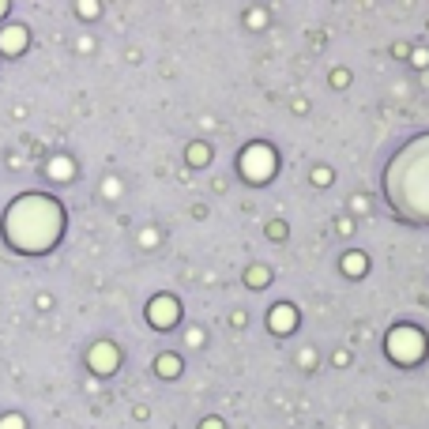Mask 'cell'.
Returning a JSON list of instances; mask_svg holds the SVG:
<instances>
[{"instance_id":"11","label":"cell","mask_w":429,"mask_h":429,"mask_svg":"<svg viewBox=\"0 0 429 429\" xmlns=\"http://www.w3.org/2000/svg\"><path fill=\"white\" fill-rule=\"evenodd\" d=\"M181 366H177V358H162L158 361V373H177Z\"/></svg>"},{"instance_id":"2","label":"cell","mask_w":429,"mask_h":429,"mask_svg":"<svg viewBox=\"0 0 429 429\" xmlns=\"http://www.w3.org/2000/svg\"><path fill=\"white\" fill-rule=\"evenodd\" d=\"M388 351H392L396 361H418L425 351V339L414 328H396L392 339H388Z\"/></svg>"},{"instance_id":"6","label":"cell","mask_w":429,"mask_h":429,"mask_svg":"<svg viewBox=\"0 0 429 429\" xmlns=\"http://www.w3.org/2000/svg\"><path fill=\"white\" fill-rule=\"evenodd\" d=\"M91 366H95L98 373H110L117 366V351H113V343H98L95 351H91Z\"/></svg>"},{"instance_id":"8","label":"cell","mask_w":429,"mask_h":429,"mask_svg":"<svg viewBox=\"0 0 429 429\" xmlns=\"http://www.w3.org/2000/svg\"><path fill=\"white\" fill-rule=\"evenodd\" d=\"M49 177L68 181L72 177V162H68V158H53V162H49Z\"/></svg>"},{"instance_id":"5","label":"cell","mask_w":429,"mask_h":429,"mask_svg":"<svg viewBox=\"0 0 429 429\" xmlns=\"http://www.w3.org/2000/svg\"><path fill=\"white\" fill-rule=\"evenodd\" d=\"M151 320L158 328H170L173 320H177V301H173V298H155L151 301Z\"/></svg>"},{"instance_id":"12","label":"cell","mask_w":429,"mask_h":429,"mask_svg":"<svg viewBox=\"0 0 429 429\" xmlns=\"http://www.w3.org/2000/svg\"><path fill=\"white\" fill-rule=\"evenodd\" d=\"M189 158H192V162H204V158H207V151H204V147H192V151H189Z\"/></svg>"},{"instance_id":"9","label":"cell","mask_w":429,"mask_h":429,"mask_svg":"<svg viewBox=\"0 0 429 429\" xmlns=\"http://www.w3.org/2000/svg\"><path fill=\"white\" fill-rule=\"evenodd\" d=\"M343 267H351L354 275H358V272H366V257H358V252H354V257H346V260H343Z\"/></svg>"},{"instance_id":"7","label":"cell","mask_w":429,"mask_h":429,"mask_svg":"<svg viewBox=\"0 0 429 429\" xmlns=\"http://www.w3.org/2000/svg\"><path fill=\"white\" fill-rule=\"evenodd\" d=\"M294 324H298V313H294L290 305H279V309H272V328H275V331H294Z\"/></svg>"},{"instance_id":"13","label":"cell","mask_w":429,"mask_h":429,"mask_svg":"<svg viewBox=\"0 0 429 429\" xmlns=\"http://www.w3.org/2000/svg\"><path fill=\"white\" fill-rule=\"evenodd\" d=\"M0 16H8V4H4V0H0Z\"/></svg>"},{"instance_id":"4","label":"cell","mask_w":429,"mask_h":429,"mask_svg":"<svg viewBox=\"0 0 429 429\" xmlns=\"http://www.w3.org/2000/svg\"><path fill=\"white\" fill-rule=\"evenodd\" d=\"M26 49V26L11 23V26H0V53H8V57H19Z\"/></svg>"},{"instance_id":"3","label":"cell","mask_w":429,"mask_h":429,"mask_svg":"<svg viewBox=\"0 0 429 429\" xmlns=\"http://www.w3.org/2000/svg\"><path fill=\"white\" fill-rule=\"evenodd\" d=\"M241 166H245L249 181H267L272 177V151H267V147H249L245 158H241Z\"/></svg>"},{"instance_id":"10","label":"cell","mask_w":429,"mask_h":429,"mask_svg":"<svg viewBox=\"0 0 429 429\" xmlns=\"http://www.w3.org/2000/svg\"><path fill=\"white\" fill-rule=\"evenodd\" d=\"M0 429H23V418L19 414H4V418H0Z\"/></svg>"},{"instance_id":"1","label":"cell","mask_w":429,"mask_h":429,"mask_svg":"<svg viewBox=\"0 0 429 429\" xmlns=\"http://www.w3.org/2000/svg\"><path fill=\"white\" fill-rule=\"evenodd\" d=\"M64 214L49 196H19L4 214V237L19 252H42L57 241Z\"/></svg>"}]
</instances>
